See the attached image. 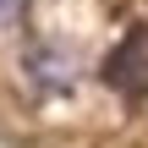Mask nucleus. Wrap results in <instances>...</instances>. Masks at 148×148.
<instances>
[{
	"mask_svg": "<svg viewBox=\"0 0 148 148\" xmlns=\"http://www.w3.org/2000/svg\"><path fill=\"white\" fill-rule=\"evenodd\" d=\"M104 82H110L121 99H143V93H148V27H132V33L110 49Z\"/></svg>",
	"mask_w": 148,
	"mask_h": 148,
	"instance_id": "1",
	"label": "nucleus"
},
{
	"mask_svg": "<svg viewBox=\"0 0 148 148\" xmlns=\"http://www.w3.org/2000/svg\"><path fill=\"white\" fill-rule=\"evenodd\" d=\"M27 66L38 71V82H49V88H71V55L60 60V55H49V49H33Z\"/></svg>",
	"mask_w": 148,
	"mask_h": 148,
	"instance_id": "2",
	"label": "nucleus"
},
{
	"mask_svg": "<svg viewBox=\"0 0 148 148\" xmlns=\"http://www.w3.org/2000/svg\"><path fill=\"white\" fill-rule=\"evenodd\" d=\"M22 11H27V0H0V27H11Z\"/></svg>",
	"mask_w": 148,
	"mask_h": 148,
	"instance_id": "3",
	"label": "nucleus"
}]
</instances>
